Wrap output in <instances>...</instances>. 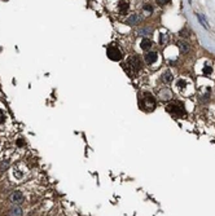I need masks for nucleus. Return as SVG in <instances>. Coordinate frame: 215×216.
I'll return each instance as SVG.
<instances>
[{
  "label": "nucleus",
  "mask_w": 215,
  "mask_h": 216,
  "mask_svg": "<svg viewBox=\"0 0 215 216\" xmlns=\"http://www.w3.org/2000/svg\"><path fill=\"white\" fill-rule=\"evenodd\" d=\"M139 106L146 111H152L155 108V98L150 93H143L139 98Z\"/></svg>",
  "instance_id": "1"
},
{
  "label": "nucleus",
  "mask_w": 215,
  "mask_h": 216,
  "mask_svg": "<svg viewBox=\"0 0 215 216\" xmlns=\"http://www.w3.org/2000/svg\"><path fill=\"white\" fill-rule=\"evenodd\" d=\"M126 66H129V70H127V73H129V74H132V71L138 73V71L141 70V67H143V62H141V60L138 56H132V57L129 58Z\"/></svg>",
  "instance_id": "2"
},
{
  "label": "nucleus",
  "mask_w": 215,
  "mask_h": 216,
  "mask_svg": "<svg viewBox=\"0 0 215 216\" xmlns=\"http://www.w3.org/2000/svg\"><path fill=\"white\" fill-rule=\"evenodd\" d=\"M166 110L174 117H183L185 114L184 109H183L181 105H178V104H170L166 106Z\"/></svg>",
  "instance_id": "3"
},
{
  "label": "nucleus",
  "mask_w": 215,
  "mask_h": 216,
  "mask_svg": "<svg viewBox=\"0 0 215 216\" xmlns=\"http://www.w3.org/2000/svg\"><path fill=\"white\" fill-rule=\"evenodd\" d=\"M106 54H108V57L110 58L112 61H121V60H122V52L117 47H114V45L108 47Z\"/></svg>",
  "instance_id": "4"
},
{
  "label": "nucleus",
  "mask_w": 215,
  "mask_h": 216,
  "mask_svg": "<svg viewBox=\"0 0 215 216\" xmlns=\"http://www.w3.org/2000/svg\"><path fill=\"white\" fill-rule=\"evenodd\" d=\"M9 199H11L12 203H15V205H21V203H24V201H25V197L24 194H22L21 192H13L11 195H9Z\"/></svg>",
  "instance_id": "5"
},
{
  "label": "nucleus",
  "mask_w": 215,
  "mask_h": 216,
  "mask_svg": "<svg viewBox=\"0 0 215 216\" xmlns=\"http://www.w3.org/2000/svg\"><path fill=\"white\" fill-rule=\"evenodd\" d=\"M158 58V54L155 52H146L145 56H144V60L146 63H149V65H152V63H154L155 61H157Z\"/></svg>",
  "instance_id": "6"
},
{
  "label": "nucleus",
  "mask_w": 215,
  "mask_h": 216,
  "mask_svg": "<svg viewBox=\"0 0 215 216\" xmlns=\"http://www.w3.org/2000/svg\"><path fill=\"white\" fill-rule=\"evenodd\" d=\"M118 11H119L121 15H126L129 12V3L125 2V0H121L119 4H118Z\"/></svg>",
  "instance_id": "7"
},
{
  "label": "nucleus",
  "mask_w": 215,
  "mask_h": 216,
  "mask_svg": "<svg viewBox=\"0 0 215 216\" xmlns=\"http://www.w3.org/2000/svg\"><path fill=\"white\" fill-rule=\"evenodd\" d=\"M140 47L143 48L144 50H149L150 47H152V40L148 39V38H144L143 40H141V43H140Z\"/></svg>",
  "instance_id": "8"
},
{
  "label": "nucleus",
  "mask_w": 215,
  "mask_h": 216,
  "mask_svg": "<svg viewBox=\"0 0 215 216\" xmlns=\"http://www.w3.org/2000/svg\"><path fill=\"white\" fill-rule=\"evenodd\" d=\"M140 21H141V17H139L138 15H132V16L129 18V20H127V24L134 26V25H136V24H139Z\"/></svg>",
  "instance_id": "9"
},
{
  "label": "nucleus",
  "mask_w": 215,
  "mask_h": 216,
  "mask_svg": "<svg viewBox=\"0 0 215 216\" xmlns=\"http://www.w3.org/2000/svg\"><path fill=\"white\" fill-rule=\"evenodd\" d=\"M162 82L163 83H167V84L172 82V74L170 71H166V73H163L162 74Z\"/></svg>",
  "instance_id": "10"
},
{
  "label": "nucleus",
  "mask_w": 215,
  "mask_h": 216,
  "mask_svg": "<svg viewBox=\"0 0 215 216\" xmlns=\"http://www.w3.org/2000/svg\"><path fill=\"white\" fill-rule=\"evenodd\" d=\"M9 215L11 216H22V210L20 207H13L9 210Z\"/></svg>",
  "instance_id": "11"
},
{
  "label": "nucleus",
  "mask_w": 215,
  "mask_h": 216,
  "mask_svg": "<svg viewBox=\"0 0 215 216\" xmlns=\"http://www.w3.org/2000/svg\"><path fill=\"white\" fill-rule=\"evenodd\" d=\"M179 49H180L181 53H187L189 50V45L187 43H184V42H180L179 43Z\"/></svg>",
  "instance_id": "12"
},
{
  "label": "nucleus",
  "mask_w": 215,
  "mask_h": 216,
  "mask_svg": "<svg viewBox=\"0 0 215 216\" xmlns=\"http://www.w3.org/2000/svg\"><path fill=\"white\" fill-rule=\"evenodd\" d=\"M197 18H198V21L202 24V26L205 27V29H209V24H207V21L204 18V16L202 15H197Z\"/></svg>",
  "instance_id": "13"
},
{
  "label": "nucleus",
  "mask_w": 215,
  "mask_h": 216,
  "mask_svg": "<svg viewBox=\"0 0 215 216\" xmlns=\"http://www.w3.org/2000/svg\"><path fill=\"white\" fill-rule=\"evenodd\" d=\"M185 87H187V82L184 79H179V80H178V88H179V89H184Z\"/></svg>",
  "instance_id": "14"
},
{
  "label": "nucleus",
  "mask_w": 215,
  "mask_h": 216,
  "mask_svg": "<svg viewBox=\"0 0 215 216\" xmlns=\"http://www.w3.org/2000/svg\"><path fill=\"white\" fill-rule=\"evenodd\" d=\"M152 34V30L149 29H143V30H139V35H145V36H148V35H150Z\"/></svg>",
  "instance_id": "15"
},
{
  "label": "nucleus",
  "mask_w": 215,
  "mask_h": 216,
  "mask_svg": "<svg viewBox=\"0 0 215 216\" xmlns=\"http://www.w3.org/2000/svg\"><path fill=\"white\" fill-rule=\"evenodd\" d=\"M144 11L145 12H149V13H152L153 12V7L152 5H150V4H144Z\"/></svg>",
  "instance_id": "16"
},
{
  "label": "nucleus",
  "mask_w": 215,
  "mask_h": 216,
  "mask_svg": "<svg viewBox=\"0 0 215 216\" xmlns=\"http://www.w3.org/2000/svg\"><path fill=\"white\" fill-rule=\"evenodd\" d=\"M211 71H213V69L210 67V66H205V69H204V74H205V75L211 74Z\"/></svg>",
  "instance_id": "17"
},
{
  "label": "nucleus",
  "mask_w": 215,
  "mask_h": 216,
  "mask_svg": "<svg viewBox=\"0 0 215 216\" xmlns=\"http://www.w3.org/2000/svg\"><path fill=\"white\" fill-rule=\"evenodd\" d=\"M180 36H183V38H188L189 34H188V30L184 29V30H181L180 31Z\"/></svg>",
  "instance_id": "18"
},
{
  "label": "nucleus",
  "mask_w": 215,
  "mask_h": 216,
  "mask_svg": "<svg viewBox=\"0 0 215 216\" xmlns=\"http://www.w3.org/2000/svg\"><path fill=\"white\" fill-rule=\"evenodd\" d=\"M157 2V4H159V5H166V4L170 3V0H155Z\"/></svg>",
  "instance_id": "19"
},
{
  "label": "nucleus",
  "mask_w": 215,
  "mask_h": 216,
  "mask_svg": "<svg viewBox=\"0 0 215 216\" xmlns=\"http://www.w3.org/2000/svg\"><path fill=\"white\" fill-rule=\"evenodd\" d=\"M4 119H5V115H4V113H3V110L0 109V124L4 122Z\"/></svg>",
  "instance_id": "20"
},
{
  "label": "nucleus",
  "mask_w": 215,
  "mask_h": 216,
  "mask_svg": "<svg viewBox=\"0 0 215 216\" xmlns=\"http://www.w3.org/2000/svg\"><path fill=\"white\" fill-rule=\"evenodd\" d=\"M17 145H18V146H22V145H24V141L18 140V141H17Z\"/></svg>",
  "instance_id": "21"
}]
</instances>
